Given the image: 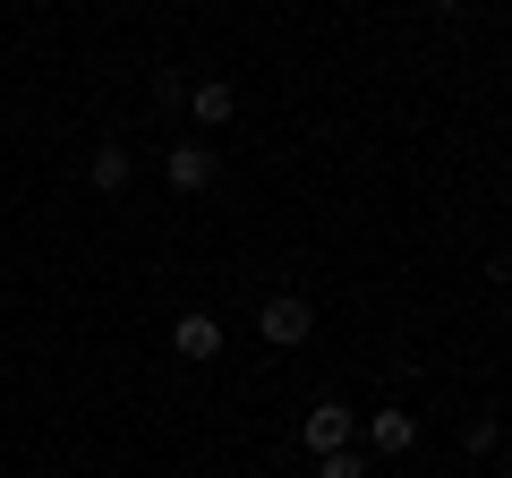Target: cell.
Instances as JSON below:
<instances>
[{"label":"cell","mask_w":512,"mask_h":478,"mask_svg":"<svg viewBox=\"0 0 512 478\" xmlns=\"http://www.w3.org/2000/svg\"><path fill=\"white\" fill-rule=\"evenodd\" d=\"M256 333H265L274 350H299V342L316 333V308H308L299 291H282V299H265V308H256Z\"/></svg>","instance_id":"obj_1"},{"label":"cell","mask_w":512,"mask_h":478,"mask_svg":"<svg viewBox=\"0 0 512 478\" xmlns=\"http://www.w3.org/2000/svg\"><path fill=\"white\" fill-rule=\"evenodd\" d=\"M214 171H222V163H214V146H205V137H180V146L163 154V180L180 188V197H205V188H214Z\"/></svg>","instance_id":"obj_2"},{"label":"cell","mask_w":512,"mask_h":478,"mask_svg":"<svg viewBox=\"0 0 512 478\" xmlns=\"http://www.w3.org/2000/svg\"><path fill=\"white\" fill-rule=\"evenodd\" d=\"M350 436H359V419H350L342 402H316L308 419H299V444H308L316 461H325V453H350Z\"/></svg>","instance_id":"obj_3"},{"label":"cell","mask_w":512,"mask_h":478,"mask_svg":"<svg viewBox=\"0 0 512 478\" xmlns=\"http://www.w3.org/2000/svg\"><path fill=\"white\" fill-rule=\"evenodd\" d=\"M367 453H384V461H402V453H419V419L410 410H367Z\"/></svg>","instance_id":"obj_4"},{"label":"cell","mask_w":512,"mask_h":478,"mask_svg":"<svg viewBox=\"0 0 512 478\" xmlns=\"http://www.w3.org/2000/svg\"><path fill=\"white\" fill-rule=\"evenodd\" d=\"M231 111H239L231 77H197V86H188V120H197V129H231Z\"/></svg>","instance_id":"obj_5"},{"label":"cell","mask_w":512,"mask_h":478,"mask_svg":"<svg viewBox=\"0 0 512 478\" xmlns=\"http://www.w3.org/2000/svg\"><path fill=\"white\" fill-rule=\"evenodd\" d=\"M171 342H180V359H197V368H205V359H222V325L205 308H188L180 325H171Z\"/></svg>","instance_id":"obj_6"},{"label":"cell","mask_w":512,"mask_h":478,"mask_svg":"<svg viewBox=\"0 0 512 478\" xmlns=\"http://www.w3.org/2000/svg\"><path fill=\"white\" fill-rule=\"evenodd\" d=\"M128 171H137V163H128V146H94V163H86V180L103 188V197H120V188H128Z\"/></svg>","instance_id":"obj_7"},{"label":"cell","mask_w":512,"mask_h":478,"mask_svg":"<svg viewBox=\"0 0 512 478\" xmlns=\"http://www.w3.org/2000/svg\"><path fill=\"white\" fill-rule=\"evenodd\" d=\"M325 478H367V453H325Z\"/></svg>","instance_id":"obj_8"}]
</instances>
